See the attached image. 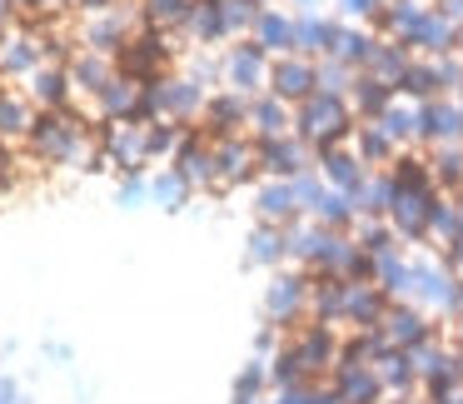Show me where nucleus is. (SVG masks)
<instances>
[{
    "mask_svg": "<svg viewBox=\"0 0 463 404\" xmlns=\"http://www.w3.org/2000/svg\"><path fill=\"white\" fill-rule=\"evenodd\" d=\"M354 125H359V115H354L349 95H324V91H314L304 105H294V135H299V140H309L314 155H319V150H334V145H349Z\"/></svg>",
    "mask_w": 463,
    "mask_h": 404,
    "instance_id": "obj_1",
    "label": "nucleus"
},
{
    "mask_svg": "<svg viewBox=\"0 0 463 404\" xmlns=\"http://www.w3.org/2000/svg\"><path fill=\"white\" fill-rule=\"evenodd\" d=\"M35 155H41L45 165H75L85 155V125L71 120V115H55V111H41V125H35L31 135Z\"/></svg>",
    "mask_w": 463,
    "mask_h": 404,
    "instance_id": "obj_2",
    "label": "nucleus"
},
{
    "mask_svg": "<svg viewBox=\"0 0 463 404\" xmlns=\"http://www.w3.org/2000/svg\"><path fill=\"white\" fill-rule=\"evenodd\" d=\"M269 65H274V55L264 51L260 41H250V35H244L240 45H230L220 75H224V85H230V91H240V95H250V101H254V95L269 91Z\"/></svg>",
    "mask_w": 463,
    "mask_h": 404,
    "instance_id": "obj_3",
    "label": "nucleus"
},
{
    "mask_svg": "<svg viewBox=\"0 0 463 404\" xmlns=\"http://www.w3.org/2000/svg\"><path fill=\"white\" fill-rule=\"evenodd\" d=\"M264 314H269V324H279L284 334H289L294 324L309 320V270H289V274H279V280L269 284Z\"/></svg>",
    "mask_w": 463,
    "mask_h": 404,
    "instance_id": "obj_4",
    "label": "nucleus"
},
{
    "mask_svg": "<svg viewBox=\"0 0 463 404\" xmlns=\"http://www.w3.org/2000/svg\"><path fill=\"white\" fill-rule=\"evenodd\" d=\"M319 155H314L309 140L299 135H284V140H260V175L269 180H299L304 170H314Z\"/></svg>",
    "mask_w": 463,
    "mask_h": 404,
    "instance_id": "obj_5",
    "label": "nucleus"
},
{
    "mask_svg": "<svg viewBox=\"0 0 463 404\" xmlns=\"http://www.w3.org/2000/svg\"><path fill=\"white\" fill-rule=\"evenodd\" d=\"M269 91L284 105H304L319 91V61H309V55H279L269 65Z\"/></svg>",
    "mask_w": 463,
    "mask_h": 404,
    "instance_id": "obj_6",
    "label": "nucleus"
},
{
    "mask_svg": "<svg viewBox=\"0 0 463 404\" xmlns=\"http://www.w3.org/2000/svg\"><path fill=\"white\" fill-rule=\"evenodd\" d=\"M379 330H383V340H389L393 350H413V344L433 340V334H439V324H433L429 314L419 310V304H409V300H389V310H383Z\"/></svg>",
    "mask_w": 463,
    "mask_h": 404,
    "instance_id": "obj_7",
    "label": "nucleus"
},
{
    "mask_svg": "<svg viewBox=\"0 0 463 404\" xmlns=\"http://www.w3.org/2000/svg\"><path fill=\"white\" fill-rule=\"evenodd\" d=\"M170 170L180 175L190 190H220V160H214V140H204V135H194V130H190V140L180 145V155H175Z\"/></svg>",
    "mask_w": 463,
    "mask_h": 404,
    "instance_id": "obj_8",
    "label": "nucleus"
},
{
    "mask_svg": "<svg viewBox=\"0 0 463 404\" xmlns=\"http://www.w3.org/2000/svg\"><path fill=\"white\" fill-rule=\"evenodd\" d=\"M214 160H220V190H234V185L260 175V140H254V135L214 140Z\"/></svg>",
    "mask_w": 463,
    "mask_h": 404,
    "instance_id": "obj_9",
    "label": "nucleus"
},
{
    "mask_svg": "<svg viewBox=\"0 0 463 404\" xmlns=\"http://www.w3.org/2000/svg\"><path fill=\"white\" fill-rule=\"evenodd\" d=\"M389 294L373 280H344V330H379Z\"/></svg>",
    "mask_w": 463,
    "mask_h": 404,
    "instance_id": "obj_10",
    "label": "nucleus"
},
{
    "mask_svg": "<svg viewBox=\"0 0 463 404\" xmlns=\"http://www.w3.org/2000/svg\"><path fill=\"white\" fill-rule=\"evenodd\" d=\"M204 105H210V95H204V85H194L190 75H160V115L165 120H200Z\"/></svg>",
    "mask_w": 463,
    "mask_h": 404,
    "instance_id": "obj_11",
    "label": "nucleus"
},
{
    "mask_svg": "<svg viewBox=\"0 0 463 404\" xmlns=\"http://www.w3.org/2000/svg\"><path fill=\"white\" fill-rule=\"evenodd\" d=\"M463 140V105L458 101H423L419 105V145H458Z\"/></svg>",
    "mask_w": 463,
    "mask_h": 404,
    "instance_id": "obj_12",
    "label": "nucleus"
},
{
    "mask_svg": "<svg viewBox=\"0 0 463 404\" xmlns=\"http://www.w3.org/2000/svg\"><path fill=\"white\" fill-rule=\"evenodd\" d=\"M334 390H339L344 404H383L389 394H383V380L373 364H354V360H339L334 364Z\"/></svg>",
    "mask_w": 463,
    "mask_h": 404,
    "instance_id": "obj_13",
    "label": "nucleus"
},
{
    "mask_svg": "<svg viewBox=\"0 0 463 404\" xmlns=\"http://www.w3.org/2000/svg\"><path fill=\"white\" fill-rule=\"evenodd\" d=\"M25 95H31L41 111H55V115L71 111V101H75L71 71H65V65H51V61H45L35 75H25Z\"/></svg>",
    "mask_w": 463,
    "mask_h": 404,
    "instance_id": "obj_14",
    "label": "nucleus"
},
{
    "mask_svg": "<svg viewBox=\"0 0 463 404\" xmlns=\"http://www.w3.org/2000/svg\"><path fill=\"white\" fill-rule=\"evenodd\" d=\"M45 65V41L31 31H5L0 35V75H35Z\"/></svg>",
    "mask_w": 463,
    "mask_h": 404,
    "instance_id": "obj_15",
    "label": "nucleus"
},
{
    "mask_svg": "<svg viewBox=\"0 0 463 404\" xmlns=\"http://www.w3.org/2000/svg\"><path fill=\"white\" fill-rule=\"evenodd\" d=\"M41 125V105L21 91H0V145H21Z\"/></svg>",
    "mask_w": 463,
    "mask_h": 404,
    "instance_id": "obj_16",
    "label": "nucleus"
},
{
    "mask_svg": "<svg viewBox=\"0 0 463 404\" xmlns=\"http://www.w3.org/2000/svg\"><path fill=\"white\" fill-rule=\"evenodd\" d=\"M250 135L254 140H284V135H294V105H284L274 91L254 95L250 101Z\"/></svg>",
    "mask_w": 463,
    "mask_h": 404,
    "instance_id": "obj_17",
    "label": "nucleus"
},
{
    "mask_svg": "<svg viewBox=\"0 0 463 404\" xmlns=\"http://www.w3.org/2000/svg\"><path fill=\"white\" fill-rule=\"evenodd\" d=\"M254 215H260V225H279V230H289V225L304 215L294 180H269V185H264L260 200H254Z\"/></svg>",
    "mask_w": 463,
    "mask_h": 404,
    "instance_id": "obj_18",
    "label": "nucleus"
},
{
    "mask_svg": "<svg viewBox=\"0 0 463 404\" xmlns=\"http://www.w3.org/2000/svg\"><path fill=\"white\" fill-rule=\"evenodd\" d=\"M319 170H324V180H329V190H344V195H359V185L369 180V165H364L349 145L319 150Z\"/></svg>",
    "mask_w": 463,
    "mask_h": 404,
    "instance_id": "obj_19",
    "label": "nucleus"
},
{
    "mask_svg": "<svg viewBox=\"0 0 463 404\" xmlns=\"http://www.w3.org/2000/svg\"><path fill=\"white\" fill-rule=\"evenodd\" d=\"M399 101V91H393L389 81H379V75H369V71H359L354 75V85H349V105H354V115L359 120H379L389 105Z\"/></svg>",
    "mask_w": 463,
    "mask_h": 404,
    "instance_id": "obj_20",
    "label": "nucleus"
},
{
    "mask_svg": "<svg viewBox=\"0 0 463 404\" xmlns=\"http://www.w3.org/2000/svg\"><path fill=\"white\" fill-rule=\"evenodd\" d=\"M140 91L145 81H135V75H110V85H105L100 95H95V105H100V120H135V105H140Z\"/></svg>",
    "mask_w": 463,
    "mask_h": 404,
    "instance_id": "obj_21",
    "label": "nucleus"
},
{
    "mask_svg": "<svg viewBox=\"0 0 463 404\" xmlns=\"http://www.w3.org/2000/svg\"><path fill=\"white\" fill-rule=\"evenodd\" d=\"M65 71H71V85H75V95H100L105 85H110V75L120 71V65H115V55L80 51L71 65H65Z\"/></svg>",
    "mask_w": 463,
    "mask_h": 404,
    "instance_id": "obj_22",
    "label": "nucleus"
},
{
    "mask_svg": "<svg viewBox=\"0 0 463 404\" xmlns=\"http://www.w3.org/2000/svg\"><path fill=\"white\" fill-rule=\"evenodd\" d=\"M373 370H379L383 394H389V399H409V394H423V390H419V374H413L409 350H389L379 364H373Z\"/></svg>",
    "mask_w": 463,
    "mask_h": 404,
    "instance_id": "obj_23",
    "label": "nucleus"
},
{
    "mask_svg": "<svg viewBox=\"0 0 463 404\" xmlns=\"http://www.w3.org/2000/svg\"><path fill=\"white\" fill-rule=\"evenodd\" d=\"M250 41H260L264 51L274 55V61H279V55H294V21L289 15H279V11H269V5H264L260 11V21H254V35Z\"/></svg>",
    "mask_w": 463,
    "mask_h": 404,
    "instance_id": "obj_24",
    "label": "nucleus"
},
{
    "mask_svg": "<svg viewBox=\"0 0 463 404\" xmlns=\"http://www.w3.org/2000/svg\"><path fill=\"white\" fill-rule=\"evenodd\" d=\"M190 140V130H184L180 120H150L145 125V155H150V165H175V155H180V145Z\"/></svg>",
    "mask_w": 463,
    "mask_h": 404,
    "instance_id": "obj_25",
    "label": "nucleus"
},
{
    "mask_svg": "<svg viewBox=\"0 0 463 404\" xmlns=\"http://www.w3.org/2000/svg\"><path fill=\"white\" fill-rule=\"evenodd\" d=\"M429 170L443 195H463V140L458 145H429Z\"/></svg>",
    "mask_w": 463,
    "mask_h": 404,
    "instance_id": "obj_26",
    "label": "nucleus"
},
{
    "mask_svg": "<svg viewBox=\"0 0 463 404\" xmlns=\"http://www.w3.org/2000/svg\"><path fill=\"white\" fill-rule=\"evenodd\" d=\"M373 51H379V41L373 35H364V31H334V45H329V55L334 61H344L349 71H369V61H373Z\"/></svg>",
    "mask_w": 463,
    "mask_h": 404,
    "instance_id": "obj_27",
    "label": "nucleus"
},
{
    "mask_svg": "<svg viewBox=\"0 0 463 404\" xmlns=\"http://www.w3.org/2000/svg\"><path fill=\"white\" fill-rule=\"evenodd\" d=\"M399 95H409V101H439V95H443L439 65L423 61V55H413V65L403 71V81H399Z\"/></svg>",
    "mask_w": 463,
    "mask_h": 404,
    "instance_id": "obj_28",
    "label": "nucleus"
},
{
    "mask_svg": "<svg viewBox=\"0 0 463 404\" xmlns=\"http://www.w3.org/2000/svg\"><path fill=\"white\" fill-rule=\"evenodd\" d=\"M145 11V25H155V31H184L190 25V15H194V0H145L140 5Z\"/></svg>",
    "mask_w": 463,
    "mask_h": 404,
    "instance_id": "obj_29",
    "label": "nucleus"
},
{
    "mask_svg": "<svg viewBox=\"0 0 463 404\" xmlns=\"http://www.w3.org/2000/svg\"><path fill=\"white\" fill-rule=\"evenodd\" d=\"M250 260L254 265H284L289 260V230H279V225H260V230L250 235Z\"/></svg>",
    "mask_w": 463,
    "mask_h": 404,
    "instance_id": "obj_30",
    "label": "nucleus"
},
{
    "mask_svg": "<svg viewBox=\"0 0 463 404\" xmlns=\"http://www.w3.org/2000/svg\"><path fill=\"white\" fill-rule=\"evenodd\" d=\"M264 390H274V384H269V360H250V364L240 370V380H234L230 404H260Z\"/></svg>",
    "mask_w": 463,
    "mask_h": 404,
    "instance_id": "obj_31",
    "label": "nucleus"
},
{
    "mask_svg": "<svg viewBox=\"0 0 463 404\" xmlns=\"http://www.w3.org/2000/svg\"><path fill=\"white\" fill-rule=\"evenodd\" d=\"M260 0H220V15H224V31L234 35H254V21H260Z\"/></svg>",
    "mask_w": 463,
    "mask_h": 404,
    "instance_id": "obj_32",
    "label": "nucleus"
},
{
    "mask_svg": "<svg viewBox=\"0 0 463 404\" xmlns=\"http://www.w3.org/2000/svg\"><path fill=\"white\" fill-rule=\"evenodd\" d=\"M150 195L165 205V210H180V205H184V195H190V185H184L175 170H160V175L150 180Z\"/></svg>",
    "mask_w": 463,
    "mask_h": 404,
    "instance_id": "obj_33",
    "label": "nucleus"
},
{
    "mask_svg": "<svg viewBox=\"0 0 463 404\" xmlns=\"http://www.w3.org/2000/svg\"><path fill=\"white\" fill-rule=\"evenodd\" d=\"M269 404H314V390L309 384H294V390H274Z\"/></svg>",
    "mask_w": 463,
    "mask_h": 404,
    "instance_id": "obj_34",
    "label": "nucleus"
},
{
    "mask_svg": "<svg viewBox=\"0 0 463 404\" xmlns=\"http://www.w3.org/2000/svg\"><path fill=\"white\" fill-rule=\"evenodd\" d=\"M145 190H150V185H145L140 175H130V180H125L115 195H120V205H135V200H145Z\"/></svg>",
    "mask_w": 463,
    "mask_h": 404,
    "instance_id": "obj_35",
    "label": "nucleus"
},
{
    "mask_svg": "<svg viewBox=\"0 0 463 404\" xmlns=\"http://www.w3.org/2000/svg\"><path fill=\"white\" fill-rule=\"evenodd\" d=\"M449 334H453V350H463V314L449 324Z\"/></svg>",
    "mask_w": 463,
    "mask_h": 404,
    "instance_id": "obj_36",
    "label": "nucleus"
},
{
    "mask_svg": "<svg viewBox=\"0 0 463 404\" xmlns=\"http://www.w3.org/2000/svg\"><path fill=\"white\" fill-rule=\"evenodd\" d=\"M453 200H458V220H463V195H453Z\"/></svg>",
    "mask_w": 463,
    "mask_h": 404,
    "instance_id": "obj_37",
    "label": "nucleus"
},
{
    "mask_svg": "<svg viewBox=\"0 0 463 404\" xmlns=\"http://www.w3.org/2000/svg\"><path fill=\"white\" fill-rule=\"evenodd\" d=\"M383 404H403V399H383Z\"/></svg>",
    "mask_w": 463,
    "mask_h": 404,
    "instance_id": "obj_38",
    "label": "nucleus"
},
{
    "mask_svg": "<svg viewBox=\"0 0 463 404\" xmlns=\"http://www.w3.org/2000/svg\"><path fill=\"white\" fill-rule=\"evenodd\" d=\"M260 404H264V399H260Z\"/></svg>",
    "mask_w": 463,
    "mask_h": 404,
    "instance_id": "obj_39",
    "label": "nucleus"
}]
</instances>
